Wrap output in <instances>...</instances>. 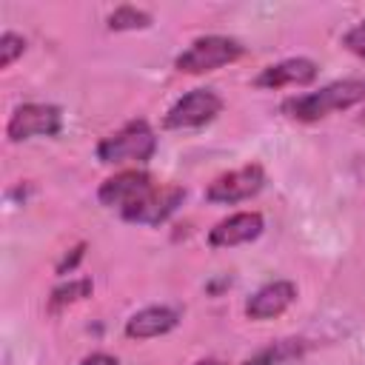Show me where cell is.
Segmentation results:
<instances>
[{"label": "cell", "mask_w": 365, "mask_h": 365, "mask_svg": "<svg viewBox=\"0 0 365 365\" xmlns=\"http://www.w3.org/2000/svg\"><path fill=\"white\" fill-rule=\"evenodd\" d=\"M157 151V134L145 120H131L120 131L103 137L97 143V160L106 165H125V163H148Z\"/></svg>", "instance_id": "cell-2"}, {"label": "cell", "mask_w": 365, "mask_h": 365, "mask_svg": "<svg viewBox=\"0 0 365 365\" xmlns=\"http://www.w3.org/2000/svg\"><path fill=\"white\" fill-rule=\"evenodd\" d=\"M222 111V97L211 88H194L188 94H182L168 111L163 125L165 128H200L205 123H211L217 114Z\"/></svg>", "instance_id": "cell-5"}, {"label": "cell", "mask_w": 365, "mask_h": 365, "mask_svg": "<svg viewBox=\"0 0 365 365\" xmlns=\"http://www.w3.org/2000/svg\"><path fill=\"white\" fill-rule=\"evenodd\" d=\"M262 185H265V171H262V165L251 163V165H242L237 171L220 174L205 188V200L220 202V205H234V202H242V200H251L254 194H259Z\"/></svg>", "instance_id": "cell-6"}, {"label": "cell", "mask_w": 365, "mask_h": 365, "mask_svg": "<svg viewBox=\"0 0 365 365\" xmlns=\"http://www.w3.org/2000/svg\"><path fill=\"white\" fill-rule=\"evenodd\" d=\"M317 80V63L308 57H288L282 63L265 66L257 74L259 88H285V86H308Z\"/></svg>", "instance_id": "cell-11"}, {"label": "cell", "mask_w": 365, "mask_h": 365, "mask_svg": "<svg viewBox=\"0 0 365 365\" xmlns=\"http://www.w3.org/2000/svg\"><path fill=\"white\" fill-rule=\"evenodd\" d=\"M305 348H308L305 339H279V342H271L262 351H257L242 365H285L291 359H299L305 354Z\"/></svg>", "instance_id": "cell-13"}, {"label": "cell", "mask_w": 365, "mask_h": 365, "mask_svg": "<svg viewBox=\"0 0 365 365\" xmlns=\"http://www.w3.org/2000/svg\"><path fill=\"white\" fill-rule=\"evenodd\" d=\"M342 46H345L351 54H356V57H365V20H359L354 29H348V31H345V37H342Z\"/></svg>", "instance_id": "cell-17"}, {"label": "cell", "mask_w": 365, "mask_h": 365, "mask_svg": "<svg viewBox=\"0 0 365 365\" xmlns=\"http://www.w3.org/2000/svg\"><path fill=\"white\" fill-rule=\"evenodd\" d=\"M23 51H26V40L20 34H14V31H6L0 37V68H9Z\"/></svg>", "instance_id": "cell-16"}, {"label": "cell", "mask_w": 365, "mask_h": 365, "mask_svg": "<svg viewBox=\"0 0 365 365\" xmlns=\"http://www.w3.org/2000/svg\"><path fill=\"white\" fill-rule=\"evenodd\" d=\"M185 200V188L180 185H154L145 197H140L134 205L123 208V220L137 222V225H160L165 222Z\"/></svg>", "instance_id": "cell-7"}, {"label": "cell", "mask_w": 365, "mask_h": 365, "mask_svg": "<svg viewBox=\"0 0 365 365\" xmlns=\"http://www.w3.org/2000/svg\"><path fill=\"white\" fill-rule=\"evenodd\" d=\"M197 365H220V362H217V359H200Z\"/></svg>", "instance_id": "cell-20"}, {"label": "cell", "mask_w": 365, "mask_h": 365, "mask_svg": "<svg viewBox=\"0 0 365 365\" xmlns=\"http://www.w3.org/2000/svg\"><path fill=\"white\" fill-rule=\"evenodd\" d=\"M245 51V46L234 37H222V34H208V37H197L182 54H177L174 68L182 74H205L214 68H222L234 60H240Z\"/></svg>", "instance_id": "cell-3"}, {"label": "cell", "mask_w": 365, "mask_h": 365, "mask_svg": "<svg viewBox=\"0 0 365 365\" xmlns=\"http://www.w3.org/2000/svg\"><path fill=\"white\" fill-rule=\"evenodd\" d=\"M359 103H365V77H348V80L328 83L319 91L288 97V100H282L279 111L291 120L314 123V120H322L334 111H342V108H351Z\"/></svg>", "instance_id": "cell-1"}, {"label": "cell", "mask_w": 365, "mask_h": 365, "mask_svg": "<svg viewBox=\"0 0 365 365\" xmlns=\"http://www.w3.org/2000/svg\"><path fill=\"white\" fill-rule=\"evenodd\" d=\"M177 322H180V314L174 308L151 305V308H143V311L128 317L125 336L128 339H154V336H163V334L174 331Z\"/></svg>", "instance_id": "cell-12"}, {"label": "cell", "mask_w": 365, "mask_h": 365, "mask_svg": "<svg viewBox=\"0 0 365 365\" xmlns=\"http://www.w3.org/2000/svg\"><path fill=\"white\" fill-rule=\"evenodd\" d=\"M91 291H94L91 279H71V282L57 285V288L51 291V297H48V308H51V311L66 308V305H71V302H80V299L91 297Z\"/></svg>", "instance_id": "cell-15"}, {"label": "cell", "mask_w": 365, "mask_h": 365, "mask_svg": "<svg viewBox=\"0 0 365 365\" xmlns=\"http://www.w3.org/2000/svg\"><path fill=\"white\" fill-rule=\"evenodd\" d=\"M148 26H151V14L137 6H120L108 14L111 31H137V29H148Z\"/></svg>", "instance_id": "cell-14"}, {"label": "cell", "mask_w": 365, "mask_h": 365, "mask_svg": "<svg viewBox=\"0 0 365 365\" xmlns=\"http://www.w3.org/2000/svg\"><path fill=\"white\" fill-rule=\"evenodd\" d=\"M157 182L151 180V174H145V171H120V174H114V177H108L103 185H100V191H97V200L103 202V205H108V208H128V205H134L140 197H145L151 188H154Z\"/></svg>", "instance_id": "cell-8"}, {"label": "cell", "mask_w": 365, "mask_h": 365, "mask_svg": "<svg viewBox=\"0 0 365 365\" xmlns=\"http://www.w3.org/2000/svg\"><path fill=\"white\" fill-rule=\"evenodd\" d=\"M83 248H86V245H77V248H74V254H71V257H66V259L60 262V268H57V271H60V274L71 271V268H74V265L80 262V257H83Z\"/></svg>", "instance_id": "cell-18"}, {"label": "cell", "mask_w": 365, "mask_h": 365, "mask_svg": "<svg viewBox=\"0 0 365 365\" xmlns=\"http://www.w3.org/2000/svg\"><path fill=\"white\" fill-rule=\"evenodd\" d=\"M262 228H265V222H262L259 211H240V214H231V217L220 220L208 231V242L214 248H234V245L257 240L262 234Z\"/></svg>", "instance_id": "cell-9"}, {"label": "cell", "mask_w": 365, "mask_h": 365, "mask_svg": "<svg viewBox=\"0 0 365 365\" xmlns=\"http://www.w3.org/2000/svg\"><path fill=\"white\" fill-rule=\"evenodd\" d=\"M297 299V285L288 279H274L268 285H262L259 291H254L245 302V317L248 319H271L279 317L285 308H291V302Z\"/></svg>", "instance_id": "cell-10"}, {"label": "cell", "mask_w": 365, "mask_h": 365, "mask_svg": "<svg viewBox=\"0 0 365 365\" xmlns=\"http://www.w3.org/2000/svg\"><path fill=\"white\" fill-rule=\"evenodd\" d=\"M359 123H365V111H362V117H359Z\"/></svg>", "instance_id": "cell-21"}, {"label": "cell", "mask_w": 365, "mask_h": 365, "mask_svg": "<svg viewBox=\"0 0 365 365\" xmlns=\"http://www.w3.org/2000/svg\"><path fill=\"white\" fill-rule=\"evenodd\" d=\"M63 128V111L51 103H26L17 106L9 117L6 137L11 143H23L31 137H54Z\"/></svg>", "instance_id": "cell-4"}, {"label": "cell", "mask_w": 365, "mask_h": 365, "mask_svg": "<svg viewBox=\"0 0 365 365\" xmlns=\"http://www.w3.org/2000/svg\"><path fill=\"white\" fill-rule=\"evenodd\" d=\"M80 365H117V359H114L111 354H91V356H86Z\"/></svg>", "instance_id": "cell-19"}]
</instances>
